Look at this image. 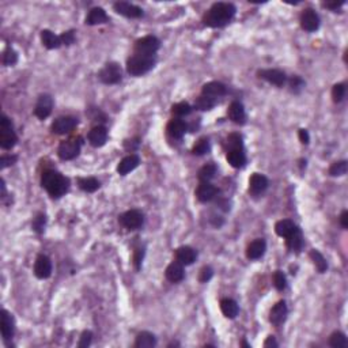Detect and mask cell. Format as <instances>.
Returning a JSON list of instances; mask_svg holds the SVG:
<instances>
[{"instance_id": "obj_1", "label": "cell", "mask_w": 348, "mask_h": 348, "mask_svg": "<svg viewBox=\"0 0 348 348\" xmlns=\"http://www.w3.org/2000/svg\"><path fill=\"white\" fill-rule=\"evenodd\" d=\"M236 13L237 9L231 3H214L203 17V24L208 28H223L234 18Z\"/></svg>"}, {"instance_id": "obj_2", "label": "cell", "mask_w": 348, "mask_h": 348, "mask_svg": "<svg viewBox=\"0 0 348 348\" xmlns=\"http://www.w3.org/2000/svg\"><path fill=\"white\" fill-rule=\"evenodd\" d=\"M41 185L51 197L59 199L68 192L70 180L63 176L61 173L55 172V170H47L41 177Z\"/></svg>"}, {"instance_id": "obj_3", "label": "cell", "mask_w": 348, "mask_h": 348, "mask_svg": "<svg viewBox=\"0 0 348 348\" xmlns=\"http://www.w3.org/2000/svg\"><path fill=\"white\" fill-rule=\"evenodd\" d=\"M157 63V56L149 55H134L127 60V71L132 76H142L153 70Z\"/></svg>"}, {"instance_id": "obj_4", "label": "cell", "mask_w": 348, "mask_h": 348, "mask_svg": "<svg viewBox=\"0 0 348 348\" xmlns=\"http://www.w3.org/2000/svg\"><path fill=\"white\" fill-rule=\"evenodd\" d=\"M18 142L13 121L3 114L0 119V147L3 150H11Z\"/></svg>"}, {"instance_id": "obj_5", "label": "cell", "mask_w": 348, "mask_h": 348, "mask_svg": "<svg viewBox=\"0 0 348 348\" xmlns=\"http://www.w3.org/2000/svg\"><path fill=\"white\" fill-rule=\"evenodd\" d=\"M161 48V41L155 36H144L135 42L134 52L136 55L154 56Z\"/></svg>"}, {"instance_id": "obj_6", "label": "cell", "mask_w": 348, "mask_h": 348, "mask_svg": "<svg viewBox=\"0 0 348 348\" xmlns=\"http://www.w3.org/2000/svg\"><path fill=\"white\" fill-rule=\"evenodd\" d=\"M98 79L103 84H117L123 79L120 65L117 63H107L103 65V68L98 72Z\"/></svg>"}, {"instance_id": "obj_7", "label": "cell", "mask_w": 348, "mask_h": 348, "mask_svg": "<svg viewBox=\"0 0 348 348\" xmlns=\"http://www.w3.org/2000/svg\"><path fill=\"white\" fill-rule=\"evenodd\" d=\"M119 222L127 230H138L143 226L144 216L139 209H130L119 216Z\"/></svg>"}, {"instance_id": "obj_8", "label": "cell", "mask_w": 348, "mask_h": 348, "mask_svg": "<svg viewBox=\"0 0 348 348\" xmlns=\"http://www.w3.org/2000/svg\"><path fill=\"white\" fill-rule=\"evenodd\" d=\"M80 142L76 139H70L64 140L59 144V149H57V155L60 157V159L63 161H71V159H75L80 153Z\"/></svg>"}, {"instance_id": "obj_9", "label": "cell", "mask_w": 348, "mask_h": 348, "mask_svg": "<svg viewBox=\"0 0 348 348\" xmlns=\"http://www.w3.org/2000/svg\"><path fill=\"white\" fill-rule=\"evenodd\" d=\"M257 76L260 79L268 82L269 84H274V86H278V87H283L286 82H287V76L284 74V71L275 70V68L259 70L257 71Z\"/></svg>"}, {"instance_id": "obj_10", "label": "cell", "mask_w": 348, "mask_h": 348, "mask_svg": "<svg viewBox=\"0 0 348 348\" xmlns=\"http://www.w3.org/2000/svg\"><path fill=\"white\" fill-rule=\"evenodd\" d=\"M78 126V119L72 116H63L56 119L52 124V132L57 135L70 134Z\"/></svg>"}, {"instance_id": "obj_11", "label": "cell", "mask_w": 348, "mask_h": 348, "mask_svg": "<svg viewBox=\"0 0 348 348\" xmlns=\"http://www.w3.org/2000/svg\"><path fill=\"white\" fill-rule=\"evenodd\" d=\"M113 10L116 11L117 14L123 15L126 18L138 19L143 17V10L140 9L139 6L131 5L128 2H117L113 5Z\"/></svg>"}, {"instance_id": "obj_12", "label": "cell", "mask_w": 348, "mask_h": 348, "mask_svg": "<svg viewBox=\"0 0 348 348\" xmlns=\"http://www.w3.org/2000/svg\"><path fill=\"white\" fill-rule=\"evenodd\" d=\"M299 21H301L302 29L309 33L316 32V30H318V28H320V17H318V14H317L314 10H303Z\"/></svg>"}, {"instance_id": "obj_13", "label": "cell", "mask_w": 348, "mask_h": 348, "mask_svg": "<svg viewBox=\"0 0 348 348\" xmlns=\"http://www.w3.org/2000/svg\"><path fill=\"white\" fill-rule=\"evenodd\" d=\"M52 109H53V99L49 94H42L40 95L34 107V114L40 120H45L47 117L51 116Z\"/></svg>"}, {"instance_id": "obj_14", "label": "cell", "mask_w": 348, "mask_h": 348, "mask_svg": "<svg viewBox=\"0 0 348 348\" xmlns=\"http://www.w3.org/2000/svg\"><path fill=\"white\" fill-rule=\"evenodd\" d=\"M34 275L36 278L48 279L52 275V261L51 259L45 255H40L37 257V260L34 263Z\"/></svg>"}, {"instance_id": "obj_15", "label": "cell", "mask_w": 348, "mask_h": 348, "mask_svg": "<svg viewBox=\"0 0 348 348\" xmlns=\"http://www.w3.org/2000/svg\"><path fill=\"white\" fill-rule=\"evenodd\" d=\"M2 337L5 341H9L14 337V332H15V322H14V317L13 314L7 311L6 309L2 310Z\"/></svg>"}, {"instance_id": "obj_16", "label": "cell", "mask_w": 348, "mask_h": 348, "mask_svg": "<svg viewBox=\"0 0 348 348\" xmlns=\"http://www.w3.org/2000/svg\"><path fill=\"white\" fill-rule=\"evenodd\" d=\"M219 193V189L211 182H200L197 189H196V197L201 203H208L214 200Z\"/></svg>"}, {"instance_id": "obj_17", "label": "cell", "mask_w": 348, "mask_h": 348, "mask_svg": "<svg viewBox=\"0 0 348 348\" xmlns=\"http://www.w3.org/2000/svg\"><path fill=\"white\" fill-rule=\"evenodd\" d=\"M268 178L264 174L255 173V174H252L251 180H249V192L253 196H259L261 193H264L267 188H268Z\"/></svg>"}, {"instance_id": "obj_18", "label": "cell", "mask_w": 348, "mask_h": 348, "mask_svg": "<svg viewBox=\"0 0 348 348\" xmlns=\"http://www.w3.org/2000/svg\"><path fill=\"white\" fill-rule=\"evenodd\" d=\"M287 313L288 309L286 302H278V303L271 309V311H269V321H271V324H274L275 326L282 325L284 321H286V318H287Z\"/></svg>"}, {"instance_id": "obj_19", "label": "cell", "mask_w": 348, "mask_h": 348, "mask_svg": "<svg viewBox=\"0 0 348 348\" xmlns=\"http://www.w3.org/2000/svg\"><path fill=\"white\" fill-rule=\"evenodd\" d=\"M267 251V242L263 238H257L255 241H252L248 248H246V257L249 260H259L264 256Z\"/></svg>"}, {"instance_id": "obj_20", "label": "cell", "mask_w": 348, "mask_h": 348, "mask_svg": "<svg viewBox=\"0 0 348 348\" xmlns=\"http://www.w3.org/2000/svg\"><path fill=\"white\" fill-rule=\"evenodd\" d=\"M88 143L91 144L93 147H102L105 146L107 140V130L106 127L97 126L94 127L93 130L88 132Z\"/></svg>"}, {"instance_id": "obj_21", "label": "cell", "mask_w": 348, "mask_h": 348, "mask_svg": "<svg viewBox=\"0 0 348 348\" xmlns=\"http://www.w3.org/2000/svg\"><path fill=\"white\" fill-rule=\"evenodd\" d=\"M197 259V252L190 246H180L176 249V261L182 265H192Z\"/></svg>"}, {"instance_id": "obj_22", "label": "cell", "mask_w": 348, "mask_h": 348, "mask_svg": "<svg viewBox=\"0 0 348 348\" xmlns=\"http://www.w3.org/2000/svg\"><path fill=\"white\" fill-rule=\"evenodd\" d=\"M165 276L172 283H180L185 278L184 265L180 264L178 261H173L172 264L167 265L166 271H165Z\"/></svg>"}, {"instance_id": "obj_23", "label": "cell", "mask_w": 348, "mask_h": 348, "mask_svg": "<svg viewBox=\"0 0 348 348\" xmlns=\"http://www.w3.org/2000/svg\"><path fill=\"white\" fill-rule=\"evenodd\" d=\"M140 165V158L136 155V154H131L126 158H123L117 166V173L120 176H127L128 173L134 172L136 167Z\"/></svg>"}, {"instance_id": "obj_24", "label": "cell", "mask_w": 348, "mask_h": 348, "mask_svg": "<svg viewBox=\"0 0 348 348\" xmlns=\"http://www.w3.org/2000/svg\"><path fill=\"white\" fill-rule=\"evenodd\" d=\"M106 22H109L106 11L102 7H94L88 11L84 24L88 25V26H95V25H102L106 24Z\"/></svg>"}, {"instance_id": "obj_25", "label": "cell", "mask_w": 348, "mask_h": 348, "mask_svg": "<svg viewBox=\"0 0 348 348\" xmlns=\"http://www.w3.org/2000/svg\"><path fill=\"white\" fill-rule=\"evenodd\" d=\"M227 116L228 119H230L233 123H236V124H245V107H244V105H242L241 102L234 101V102L230 103V106H228Z\"/></svg>"}, {"instance_id": "obj_26", "label": "cell", "mask_w": 348, "mask_h": 348, "mask_svg": "<svg viewBox=\"0 0 348 348\" xmlns=\"http://www.w3.org/2000/svg\"><path fill=\"white\" fill-rule=\"evenodd\" d=\"M226 93H227V87L223 83H220V82H208V83H205L203 86V90H201L203 95L214 98V99L215 98L223 97Z\"/></svg>"}, {"instance_id": "obj_27", "label": "cell", "mask_w": 348, "mask_h": 348, "mask_svg": "<svg viewBox=\"0 0 348 348\" xmlns=\"http://www.w3.org/2000/svg\"><path fill=\"white\" fill-rule=\"evenodd\" d=\"M186 130H188V126L181 119H173L167 124V134L170 135L173 139H181L185 135Z\"/></svg>"}, {"instance_id": "obj_28", "label": "cell", "mask_w": 348, "mask_h": 348, "mask_svg": "<svg viewBox=\"0 0 348 348\" xmlns=\"http://www.w3.org/2000/svg\"><path fill=\"white\" fill-rule=\"evenodd\" d=\"M40 37H41L42 45L47 48V49H57V48H60L61 45H63V44H61L60 36H56L55 33L48 30V29L42 30Z\"/></svg>"}, {"instance_id": "obj_29", "label": "cell", "mask_w": 348, "mask_h": 348, "mask_svg": "<svg viewBox=\"0 0 348 348\" xmlns=\"http://www.w3.org/2000/svg\"><path fill=\"white\" fill-rule=\"evenodd\" d=\"M286 245H287L290 251L293 252H299L302 249V246H303V234H302L301 228L298 226L288 237H286Z\"/></svg>"}, {"instance_id": "obj_30", "label": "cell", "mask_w": 348, "mask_h": 348, "mask_svg": "<svg viewBox=\"0 0 348 348\" xmlns=\"http://www.w3.org/2000/svg\"><path fill=\"white\" fill-rule=\"evenodd\" d=\"M155 345H157V337L151 332L143 330L136 336V340H135V347L136 348H153Z\"/></svg>"}, {"instance_id": "obj_31", "label": "cell", "mask_w": 348, "mask_h": 348, "mask_svg": "<svg viewBox=\"0 0 348 348\" xmlns=\"http://www.w3.org/2000/svg\"><path fill=\"white\" fill-rule=\"evenodd\" d=\"M220 310H222L223 316L227 317V318H236L238 316V311H240V307H238V303L234 299H230V298H224L220 301Z\"/></svg>"}, {"instance_id": "obj_32", "label": "cell", "mask_w": 348, "mask_h": 348, "mask_svg": "<svg viewBox=\"0 0 348 348\" xmlns=\"http://www.w3.org/2000/svg\"><path fill=\"white\" fill-rule=\"evenodd\" d=\"M295 227H297V224H295L293 220H290V219H282V220H279V222H276V224H275V233L278 234L279 237L286 238L295 230Z\"/></svg>"}, {"instance_id": "obj_33", "label": "cell", "mask_w": 348, "mask_h": 348, "mask_svg": "<svg viewBox=\"0 0 348 348\" xmlns=\"http://www.w3.org/2000/svg\"><path fill=\"white\" fill-rule=\"evenodd\" d=\"M226 159L230 163V166H233L234 169L244 167L246 163V155L244 153V150H230L227 153Z\"/></svg>"}, {"instance_id": "obj_34", "label": "cell", "mask_w": 348, "mask_h": 348, "mask_svg": "<svg viewBox=\"0 0 348 348\" xmlns=\"http://www.w3.org/2000/svg\"><path fill=\"white\" fill-rule=\"evenodd\" d=\"M78 185L86 193H94L99 189L101 184L94 177H80V178H78Z\"/></svg>"}, {"instance_id": "obj_35", "label": "cell", "mask_w": 348, "mask_h": 348, "mask_svg": "<svg viewBox=\"0 0 348 348\" xmlns=\"http://www.w3.org/2000/svg\"><path fill=\"white\" fill-rule=\"evenodd\" d=\"M216 172H218V167H216L215 163H207V165H204V166L201 167V169L199 170V174H197V177H199V181L209 182L212 178H214Z\"/></svg>"}, {"instance_id": "obj_36", "label": "cell", "mask_w": 348, "mask_h": 348, "mask_svg": "<svg viewBox=\"0 0 348 348\" xmlns=\"http://www.w3.org/2000/svg\"><path fill=\"white\" fill-rule=\"evenodd\" d=\"M309 256H310V259H311V261H313V264L316 265L317 271H318L320 274H324V272H326V269H328V263H326L325 257L321 255L320 252L317 251V249H311L310 253H309Z\"/></svg>"}, {"instance_id": "obj_37", "label": "cell", "mask_w": 348, "mask_h": 348, "mask_svg": "<svg viewBox=\"0 0 348 348\" xmlns=\"http://www.w3.org/2000/svg\"><path fill=\"white\" fill-rule=\"evenodd\" d=\"M215 99L211 97H207V95H200V97L196 98L195 101V107L196 109H199V110H203V111H207V110H211L212 107L215 106Z\"/></svg>"}, {"instance_id": "obj_38", "label": "cell", "mask_w": 348, "mask_h": 348, "mask_svg": "<svg viewBox=\"0 0 348 348\" xmlns=\"http://www.w3.org/2000/svg\"><path fill=\"white\" fill-rule=\"evenodd\" d=\"M329 345L333 348H347V336H345L343 332H333L329 337Z\"/></svg>"}, {"instance_id": "obj_39", "label": "cell", "mask_w": 348, "mask_h": 348, "mask_svg": "<svg viewBox=\"0 0 348 348\" xmlns=\"http://www.w3.org/2000/svg\"><path fill=\"white\" fill-rule=\"evenodd\" d=\"M209 149H211V146H209L208 139H207V138H201V139L197 140V143L193 146V149H192V154H193V155H197V157H200V155H204V154L208 153Z\"/></svg>"}, {"instance_id": "obj_40", "label": "cell", "mask_w": 348, "mask_h": 348, "mask_svg": "<svg viewBox=\"0 0 348 348\" xmlns=\"http://www.w3.org/2000/svg\"><path fill=\"white\" fill-rule=\"evenodd\" d=\"M347 170H348L347 161H339V162H334L333 165L329 167V176L341 177L347 173Z\"/></svg>"}, {"instance_id": "obj_41", "label": "cell", "mask_w": 348, "mask_h": 348, "mask_svg": "<svg viewBox=\"0 0 348 348\" xmlns=\"http://www.w3.org/2000/svg\"><path fill=\"white\" fill-rule=\"evenodd\" d=\"M190 111H192V106L188 102H178L172 106V113L177 117L188 116L190 114Z\"/></svg>"}, {"instance_id": "obj_42", "label": "cell", "mask_w": 348, "mask_h": 348, "mask_svg": "<svg viewBox=\"0 0 348 348\" xmlns=\"http://www.w3.org/2000/svg\"><path fill=\"white\" fill-rule=\"evenodd\" d=\"M17 61H18V53L13 48L9 47L3 52V64L6 67H11V65L17 64Z\"/></svg>"}, {"instance_id": "obj_43", "label": "cell", "mask_w": 348, "mask_h": 348, "mask_svg": "<svg viewBox=\"0 0 348 348\" xmlns=\"http://www.w3.org/2000/svg\"><path fill=\"white\" fill-rule=\"evenodd\" d=\"M345 97V84L344 83H336L332 87V99L334 103L341 102Z\"/></svg>"}, {"instance_id": "obj_44", "label": "cell", "mask_w": 348, "mask_h": 348, "mask_svg": "<svg viewBox=\"0 0 348 348\" xmlns=\"http://www.w3.org/2000/svg\"><path fill=\"white\" fill-rule=\"evenodd\" d=\"M45 226H47V216L45 214H38L36 218L33 219L32 222V227L33 230L38 234H41L45 230Z\"/></svg>"}, {"instance_id": "obj_45", "label": "cell", "mask_w": 348, "mask_h": 348, "mask_svg": "<svg viewBox=\"0 0 348 348\" xmlns=\"http://www.w3.org/2000/svg\"><path fill=\"white\" fill-rule=\"evenodd\" d=\"M227 147L230 150H244V143H242L241 135L231 134L227 138Z\"/></svg>"}, {"instance_id": "obj_46", "label": "cell", "mask_w": 348, "mask_h": 348, "mask_svg": "<svg viewBox=\"0 0 348 348\" xmlns=\"http://www.w3.org/2000/svg\"><path fill=\"white\" fill-rule=\"evenodd\" d=\"M274 284L279 291H283L287 287V279L282 271H276L274 274Z\"/></svg>"}, {"instance_id": "obj_47", "label": "cell", "mask_w": 348, "mask_h": 348, "mask_svg": "<svg viewBox=\"0 0 348 348\" xmlns=\"http://www.w3.org/2000/svg\"><path fill=\"white\" fill-rule=\"evenodd\" d=\"M288 84H290V88L293 93H299L302 88L305 87V82L302 79L301 76H291V79L288 80Z\"/></svg>"}, {"instance_id": "obj_48", "label": "cell", "mask_w": 348, "mask_h": 348, "mask_svg": "<svg viewBox=\"0 0 348 348\" xmlns=\"http://www.w3.org/2000/svg\"><path fill=\"white\" fill-rule=\"evenodd\" d=\"M61 44L65 45V47H70L75 42L76 37H75V30H68V32H64L60 34Z\"/></svg>"}, {"instance_id": "obj_49", "label": "cell", "mask_w": 348, "mask_h": 348, "mask_svg": "<svg viewBox=\"0 0 348 348\" xmlns=\"http://www.w3.org/2000/svg\"><path fill=\"white\" fill-rule=\"evenodd\" d=\"M91 340H93V333H91L90 330H84L83 333L80 334V339H79V343H78V347L79 348L90 347Z\"/></svg>"}, {"instance_id": "obj_50", "label": "cell", "mask_w": 348, "mask_h": 348, "mask_svg": "<svg viewBox=\"0 0 348 348\" xmlns=\"http://www.w3.org/2000/svg\"><path fill=\"white\" fill-rule=\"evenodd\" d=\"M212 276H214V271H212V268H211V267H204V268H201V271H200L199 280L201 282V283H207V282L211 280Z\"/></svg>"}, {"instance_id": "obj_51", "label": "cell", "mask_w": 348, "mask_h": 348, "mask_svg": "<svg viewBox=\"0 0 348 348\" xmlns=\"http://www.w3.org/2000/svg\"><path fill=\"white\" fill-rule=\"evenodd\" d=\"M17 161H18V157H17V155H3V157L0 158V169L3 170L6 167L14 165Z\"/></svg>"}, {"instance_id": "obj_52", "label": "cell", "mask_w": 348, "mask_h": 348, "mask_svg": "<svg viewBox=\"0 0 348 348\" xmlns=\"http://www.w3.org/2000/svg\"><path fill=\"white\" fill-rule=\"evenodd\" d=\"M143 257H144V249H136L134 255V264L135 268L139 271L142 268V263H143Z\"/></svg>"}, {"instance_id": "obj_53", "label": "cell", "mask_w": 348, "mask_h": 348, "mask_svg": "<svg viewBox=\"0 0 348 348\" xmlns=\"http://www.w3.org/2000/svg\"><path fill=\"white\" fill-rule=\"evenodd\" d=\"M343 5H345V0H340V2L334 0V2H326V3H324V7L332 10V11H336V10L340 9Z\"/></svg>"}, {"instance_id": "obj_54", "label": "cell", "mask_w": 348, "mask_h": 348, "mask_svg": "<svg viewBox=\"0 0 348 348\" xmlns=\"http://www.w3.org/2000/svg\"><path fill=\"white\" fill-rule=\"evenodd\" d=\"M139 139H131V140H126L124 142V147H126L128 151H135V150L139 147Z\"/></svg>"}, {"instance_id": "obj_55", "label": "cell", "mask_w": 348, "mask_h": 348, "mask_svg": "<svg viewBox=\"0 0 348 348\" xmlns=\"http://www.w3.org/2000/svg\"><path fill=\"white\" fill-rule=\"evenodd\" d=\"M298 136H299L302 144H309V142H310V136H309V132L306 130H299Z\"/></svg>"}, {"instance_id": "obj_56", "label": "cell", "mask_w": 348, "mask_h": 348, "mask_svg": "<svg viewBox=\"0 0 348 348\" xmlns=\"http://www.w3.org/2000/svg\"><path fill=\"white\" fill-rule=\"evenodd\" d=\"M340 224L343 226V228H348V211L344 209L341 215H340Z\"/></svg>"}, {"instance_id": "obj_57", "label": "cell", "mask_w": 348, "mask_h": 348, "mask_svg": "<svg viewBox=\"0 0 348 348\" xmlns=\"http://www.w3.org/2000/svg\"><path fill=\"white\" fill-rule=\"evenodd\" d=\"M279 344H278V341L275 340V337L274 336H268L267 337V340L264 341V347L265 348H268V347H278Z\"/></svg>"}, {"instance_id": "obj_58", "label": "cell", "mask_w": 348, "mask_h": 348, "mask_svg": "<svg viewBox=\"0 0 348 348\" xmlns=\"http://www.w3.org/2000/svg\"><path fill=\"white\" fill-rule=\"evenodd\" d=\"M241 345H242V347L251 348V344H248V343H246V341H242V343H241Z\"/></svg>"}]
</instances>
